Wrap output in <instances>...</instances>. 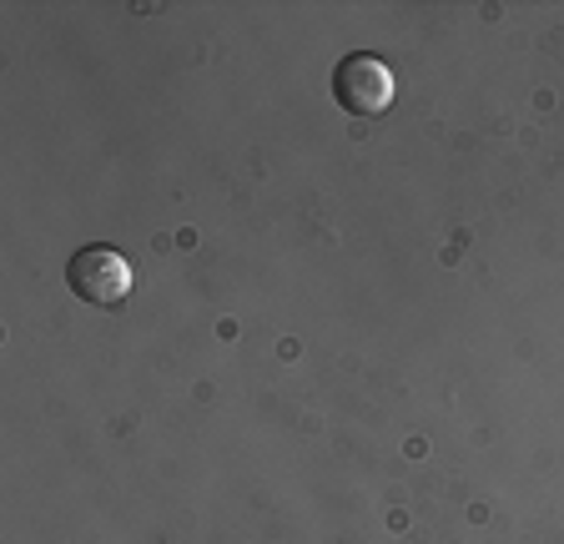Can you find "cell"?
I'll list each match as a JSON object with an SVG mask.
<instances>
[{"label": "cell", "mask_w": 564, "mask_h": 544, "mask_svg": "<svg viewBox=\"0 0 564 544\" xmlns=\"http://www.w3.org/2000/svg\"><path fill=\"white\" fill-rule=\"evenodd\" d=\"M333 101L348 117H383L393 107V72L373 51H352L333 66Z\"/></svg>", "instance_id": "cell-1"}, {"label": "cell", "mask_w": 564, "mask_h": 544, "mask_svg": "<svg viewBox=\"0 0 564 544\" xmlns=\"http://www.w3.org/2000/svg\"><path fill=\"white\" fill-rule=\"evenodd\" d=\"M66 283L91 308H121L131 293V262L117 248H82L66 262Z\"/></svg>", "instance_id": "cell-2"}]
</instances>
